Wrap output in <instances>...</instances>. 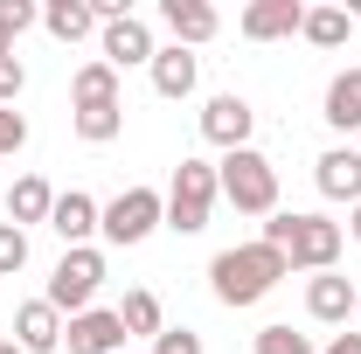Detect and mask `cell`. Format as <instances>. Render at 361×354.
<instances>
[{
    "label": "cell",
    "mask_w": 361,
    "mask_h": 354,
    "mask_svg": "<svg viewBox=\"0 0 361 354\" xmlns=\"http://www.w3.org/2000/svg\"><path fill=\"white\" fill-rule=\"evenodd\" d=\"M257 243H271L278 257L292 271H334L341 264V243H348V229L341 222H326V216H299V209H278V216H264V236Z\"/></svg>",
    "instance_id": "1"
},
{
    "label": "cell",
    "mask_w": 361,
    "mask_h": 354,
    "mask_svg": "<svg viewBox=\"0 0 361 354\" xmlns=\"http://www.w3.org/2000/svg\"><path fill=\"white\" fill-rule=\"evenodd\" d=\"M278 278H292V264H285L271 243H236V250H216V264H209V292H216L229 312H243V306H257Z\"/></svg>",
    "instance_id": "2"
},
{
    "label": "cell",
    "mask_w": 361,
    "mask_h": 354,
    "mask_svg": "<svg viewBox=\"0 0 361 354\" xmlns=\"http://www.w3.org/2000/svg\"><path fill=\"white\" fill-rule=\"evenodd\" d=\"M216 188L236 216H278V167H271L257 146H236L216 160Z\"/></svg>",
    "instance_id": "3"
},
{
    "label": "cell",
    "mask_w": 361,
    "mask_h": 354,
    "mask_svg": "<svg viewBox=\"0 0 361 354\" xmlns=\"http://www.w3.org/2000/svg\"><path fill=\"white\" fill-rule=\"evenodd\" d=\"M216 202H223L216 167H209V160H180L174 181H167V229H174V236H202L209 216H216Z\"/></svg>",
    "instance_id": "4"
},
{
    "label": "cell",
    "mask_w": 361,
    "mask_h": 354,
    "mask_svg": "<svg viewBox=\"0 0 361 354\" xmlns=\"http://www.w3.org/2000/svg\"><path fill=\"white\" fill-rule=\"evenodd\" d=\"M160 222H167V195H160V188H126V195H111V202L97 209V236L118 243V250H133Z\"/></svg>",
    "instance_id": "5"
},
{
    "label": "cell",
    "mask_w": 361,
    "mask_h": 354,
    "mask_svg": "<svg viewBox=\"0 0 361 354\" xmlns=\"http://www.w3.org/2000/svg\"><path fill=\"white\" fill-rule=\"evenodd\" d=\"M97 285H104V250H63L56 257V271H49V306L63 312V319H77V312H90V299H97Z\"/></svg>",
    "instance_id": "6"
},
{
    "label": "cell",
    "mask_w": 361,
    "mask_h": 354,
    "mask_svg": "<svg viewBox=\"0 0 361 354\" xmlns=\"http://www.w3.org/2000/svg\"><path fill=\"white\" fill-rule=\"evenodd\" d=\"M97 42H104V63L126 77V70H146L153 56H160V42H153V28L139 21V14H118V21H104L97 28Z\"/></svg>",
    "instance_id": "7"
},
{
    "label": "cell",
    "mask_w": 361,
    "mask_h": 354,
    "mask_svg": "<svg viewBox=\"0 0 361 354\" xmlns=\"http://www.w3.org/2000/svg\"><path fill=\"white\" fill-rule=\"evenodd\" d=\"M250 126H257V111H250V97H236V90H216V97L202 104V139L223 146V153L250 146Z\"/></svg>",
    "instance_id": "8"
},
{
    "label": "cell",
    "mask_w": 361,
    "mask_h": 354,
    "mask_svg": "<svg viewBox=\"0 0 361 354\" xmlns=\"http://www.w3.org/2000/svg\"><path fill=\"white\" fill-rule=\"evenodd\" d=\"M236 28H243V42H285L306 28V0H250Z\"/></svg>",
    "instance_id": "9"
},
{
    "label": "cell",
    "mask_w": 361,
    "mask_h": 354,
    "mask_svg": "<svg viewBox=\"0 0 361 354\" xmlns=\"http://www.w3.org/2000/svg\"><path fill=\"white\" fill-rule=\"evenodd\" d=\"M63 348L70 354H126V326H118V312H77V319H63Z\"/></svg>",
    "instance_id": "10"
},
{
    "label": "cell",
    "mask_w": 361,
    "mask_h": 354,
    "mask_svg": "<svg viewBox=\"0 0 361 354\" xmlns=\"http://www.w3.org/2000/svg\"><path fill=\"white\" fill-rule=\"evenodd\" d=\"M146 77H153V90H160L167 104H180V97H195V84H202V56L180 49V42H167L153 63H146Z\"/></svg>",
    "instance_id": "11"
},
{
    "label": "cell",
    "mask_w": 361,
    "mask_h": 354,
    "mask_svg": "<svg viewBox=\"0 0 361 354\" xmlns=\"http://www.w3.org/2000/svg\"><path fill=\"white\" fill-rule=\"evenodd\" d=\"M313 181H319L326 202H348V209H355L361 202V146H326L313 160Z\"/></svg>",
    "instance_id": "12"
},
{
    "label": "cell",
    "mask_w": 361,
    "mask_h": 354,
    "mask_svg": "<svg viewBox=\"0 0 361 354\" xmlns=\"http://www.w3.org/2000/svg\"><path fill=\"white\" fill-rule=\"evenodd\" d=\"M14 348L21 354H56L63 348V312L49 299H21L14 306Z\"/></svg>",
    "instance_id": "13"
},
{
    "label": "cell",
    "mask_w": 361,
    "mask_h": 354,
    "mask_svg": "<svg viewBox=\"0 0 361 354\" xmlns=\"http://www.w3.org/2000/svg\"><path fill=\"white\" fill-rule=\"evenodd\" d=\"M97 209H104V202H90L84 188L56 195V209H49V229L63 236V250H84L90 236H97Z\"/></svg>",
    "instance_id": "14"
},
{
    "label": "cell",
    "mask_w": 361,
    "mask_h": 354,
    "mask_svg": "<svg viewBox=\"0 0 361 354\" xmlns=\"http://www.w3.org/2000/svg\"><path fill=\"white\" fill-rule=\"evenodd\" d=\"M160 21L174 28V42H180V49L216 42V28H223V14H216L209 0H160Z\"/></svg>",
    "instance_id": "15"
},
{
    "label": "cell",
    "mask_w": 361,
    "mask_h": 354,
    "mask_svg": "<svg viewBox=\"0 0 361 354\" xmlns=\"http://www.w3.org/2000/svg\"><path fill=\"white\" fill-rule=\"evenodd\" d=\"M97 104H126V90H118V70H111L104 56L77 63V77H70V111H97Z\"/></svg>",
    "instance_id": "16"
},
{
    "label": "cell",
    "mask_w": 361,
    "mask_h": 354,
    "mask_svg": "<svg viewBox=\"0 0 361 354\" xmlns=\"http://www.w3.org/2000/svg\"><path fill=\"white\" fill-rule=\"evenodd\" d=\"M355 292L361 285H348L341 271H319L313 285H306V312H313L319 326H348L355 319Z\"/></svg>",
    "instance_id": "17"
},
{
    "label": "cell",
    "mask_w": 361,
    "mask_h": 354,
    "mask_svg": "<svg viewBox=\"0 0 361 354\" xmlns=\"http://www.w3.org/2000/svg\"><path fill=\"white\" fill-rule=\"evenodd\" d=\"M49 209H56V188H49L42 174H21L14 188H7V222H14V229H35V222H49Z\"/></svg>",
    "instance_id": "18"
},
{
    "label": "cell",
    "mask_w": 361,
    "mask_h": 354,
    "mask_svg": "<svg viewBox=\"0 0 361 354\" xmlns=\"http://www.w3.org/2000/svg\"><path fill=\"white\" fill-rule=\"evenodd\" d=\"M319 118H326L334 133H361V70H341V77L326 84V104H319Z\"/></svg>",
    "instance_id": "19"
},
{
    "label": "cell",
    "mask_w": 361,
    "mask_h": 354,
    "mask_svg": "<svg viewBox=\"0 0 361 354\" xmlns=\"http://www.w3.org/2000/svg\"><path fill=\"white\" fill-rule=\"evenodd\" d=\"M118 326H126V341H160V334H167V312H160V299H153V292H146V285H133V292H126V299H118Z\"/></svg>",
    "instance_id": "20"
},
{
    "label": "cell",
    "mask_w": 361,
    "mask_h": 354,
    "mask_svg": "<svg viewBox=\"0 0 361 354\" xmlns=\"http://www.w3.org/2000/svg\"><path fill=\"white\" fill-rule=\"evenodd\" d=\"M42 28L56 35V42H84V35H97V14H90V0H49Z\"/></svg>",
    "instance_id": "21"
},
{
    "label": "cell",
    "mask_w": 361,
    "mask_h": 354,
    "mask_svg": "<svg viewBox=\"0 0 361 354\" xmlns=\"http://www.w3.org/2000/svg\"><path fill=\"white\" fill-rule=\"evenodd\" d=\"M313 49H341L348 35H355V14L348 7H306V28H299Z\"/></svg>",
    "instance_id": "22"
},
{
    "label": "cell",
    "mask_w": 361,
    "mask_h": 354,
    "mask_svg": "<svg viewBox=\"0 0 361 354\" xmlns=\"http://www.w3.org/2000/svg\"><path fill=\"white\" fill-rule=\"evenodd\" d=\"M70 126L84 146H111V139L126 133V104H97V111H70Z\"/></svg>",
    "instance_id": "23"
},
{
    "label": "cell",
    "mask_w": 361,
    "mask_h": 354,
    "mask_svg": "<svg viewBox=\"0 0 361 354\" xmlns=\"http://www.w3.org/2000/svg\"><path fill=\"white\" fill-rule=\"evenodd\" d=\"M21 264H28V229H14V222H0V278H14Z\"/></svg>",
    "instance_id": "24"
},
{
    "label": "cell",
    "mask_w": 361,
    "mask_h": 354,
    "mask_svg": "<svg viewBox=\"0 0 361 354\" xmlns=\"http://www.w3.org/2000/svg\"><path fill=\"white\" fill-rule=\"evenodd\" d=\"M257 354H319L306 334H292V326H264L257 334Z\"/></svg>",
    "instance_id": "25"
},
{
    "label": "cell",
    "mask_w": 361,
    "mask_h": 354,
    "mask_svg": "<svg viewBox=\"0 0 361 354\" xmlns=\"http://www.w3.org/2000/svg\"><path fill=\"white\" fill-rule=\"evenodd\" d=\"M21 146H28V118H21L14 104H0V160H14Z\"/></svg>",
    "instance_id": "26"
},
{
    "label": "cell",
    "mask_w": 361,
    "mask_h": 354,
    "mask_svg": "<svg viewBox=\"0 0 361 354\" xmlns=\"http://www.w3.org/2000/svg\"><path fill=\"white\" fill-rule=\"evenodd\" d=\"M35 21H42V7H35V0H0V28H7L14 42H21V28H35Z\"/></svg>",
    "instance_id": "27"
},
{
    "label": "cell",
    "mask_w": 361,
    "mask_h": 354,
    "mask_svg": "<svg viewBox=\"0 0 361 354\" xmlns=\"http://www.w3.org/2000/svg\"><path fill=\"white\" fill-rule=\"evenodd\" d=\"M21 90H28V63L21 56H0V104H14Z\"/></svg>",
    "instance_id": "28"
},
{
    "label": "cell",
    "mask_w": 361,
    "mask_h": 354,
    "mask_svg": "<svg viewBox=\"0 0 361 354\" xmlns=\"http://www.w3.org/2000/svg\"><path fill=\"white\" fill-rule=\"evenodd\" d=\"M153 354H202V334H195V326H167V334L153 341Z\"/></svg>",
    "instance_id": "29"
},
{
    "label": "cell",
    "mask_w": 361,
    "mask_h": 354,
    "mask_svg": "<svg viewBox=\"0 0 361 354\" xmlns=\"http://www.w3.org/2000/svg\"><path fill=\"white\" fill-rule=\"evenodd\" d=\"M319 354H361V334H334V341H326Z\"/></svg>",
    "instance_id": "30"
},
{
    "label": "cell",
    "mask_w": 361,
    "mask_h": 354,
    "mask_svg": "<svg viewBox=\"0 0 361 354\" xmlns=\"http://www.w3.org/2000/svg\"><path fill=\"white\" fill-rule=\"evenodd\" d=\"M348 236H355V243H361V202H355V216H348Z\"/></svg>",
    "instance_id": "31"
},
{
    "label": "cell",
    "mask_w": 361,
    "mask_h": 354,
    "mask_svg": "<svg viewBox=\"0 0 361 354\" xmlns=\"http://www.w3.org/2000/svg\"><path fill=\"white\" fill-rule=\"evenodd\" d=\"M0 56H14V35H7V28H0Z\"/></svg>",
    "instance_id": "32"
},
{
    "label": "cell",
    "mask_w": 361,
    "mask_h": 354,
    "mask_svg": "<svg viewBox=\"0 0 361 354\" xmlns=\"http://www.w3.org/2000/svg\"><path fill=\"white\" fill-rule=\"evenodd\" d=\"M0 354H21V348H14V341H0Z\"/></svg>",
    "instance_id": "33"
},
{
    "label": "cell",
    "mask_w": 361,
    "mask_h": 354,
    "mask_svg": "<svg viewBox=\"0 0 361 354\" xmlns=\"http://www.w3.org/2000/svg\"><path fill=\"white\" fill-rule=\"evenodd\" d=\"M355 319H361V292H355Z\"/></svg>",
    "instance_id": "34"
}]
</instances>
